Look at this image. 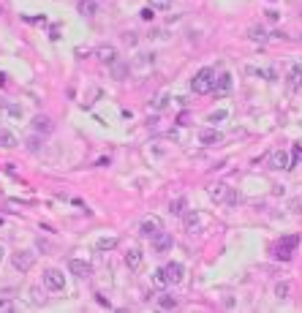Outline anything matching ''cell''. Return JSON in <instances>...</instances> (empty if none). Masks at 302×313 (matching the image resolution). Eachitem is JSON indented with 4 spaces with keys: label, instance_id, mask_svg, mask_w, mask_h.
<instances>
[{
    "label": "cell",
    "instance_id": "obj_10",
    "mask_svg": "<svg viewBox=\"0 0 302 313\" xmlns=\"http://www.w3.org/2000/svg\"><path fill=\"white\" fill-rule=\"evenodd\" d=\"M96 57H98L104 65H112V63L117 60V49H115L112 44H104V46H98V49H96Z\"/></svg>",
    "mask_w": 302,
    "mask_h": 313
},
{
    "label": "cell",
    "instance_id": "obj_8",
    "mask_svg": "<svg viewBox=\"0 0 302 313\" xmlns=\"http://www.w3.org/2000/svg\"><path fill=\"white\" fill-rule=\"evenodd\" d=\"M68 272H71V275H77V278H90L93 267H90V262H85V259H71V262H68Z\"/></svg>",
    "mask_w": 302,
    "mask_h": 313
},
{
    "label": "cell",
    "instance_id": "obj_37",
    "mask_svg": "<svg viewBox=\"0 0 302 313\" xmlns=\"http://www.w3.org/2000/svg\"><path fill=\"white\" fill-rule=\"evenodd\" d=\"M6 82H9V74H6V71H0V88H3Z\"/></svg>",
    "mask_w": 302,
    "mask_h": 313
},
{
    "label": "cell",
    "instance_id": "obj_7",
    "mask_svg": "<svg viewBox=\"0 0 302 313\" xmlns=\"http://www.w3.org/2000/svg\"><path fill=\"white\" fill-rule=\"evenodd\" d=\"M291 155H288L286 150H275L272 155H270V169H283V172H288L291 169Z\"/></svg>",
    "mask_w": 302,
    "mask_h": 313
},
{
    "label": "cell",
    "instance_id": "obj_28",
    "mask_svg": "<svg viewBox=\"0 0 302 313\" xmlns=\"http://www.w3.org/2000/svg\"><path fill=\"white\" fill-rule=\"evenodd\" d=\"M3 109L9 112L11 117H22V106H17V104H3Z\"/></svg>",
    "mask_w": 302,
    "mask_h": 313
},
{
    "label": "cell",
    "instance_id": "obj_22",
    "mask_svg": "<svg viewBox=\"0 0 302 313\" xmlns=\"http://www.w3.org/2000/svg\"><path fill=\"white\" fill-rule=\"evenodd\" d=\"M158 308L172 310V308H177V299H174L172 294H161V297H158Z\"/></svg>",
    "mask_w": 302,
    "mask_h": 313
},
{
    "label": "cell",
    "instance_id": "obj_5",
    "mask_svg": "<svg viewBox=\"0 0 302 313\" xmlns=\"http://www.w3.org/2000/svg\"><path fill=\"white\" fill-rule=\"evenodd\" d=\"M44 286L49 291H63L65 289V278L60 270H44Z\"/></svg>",
    "mask_w": 302,
    "mask_h": 313
},
{
    "label": "cell",
    "instance_id": "obj_30",
    "mask_svg": "<svg viewBox=\"0 0 302 313\" xmlns=\"http://www.w3.org/2000/svg\"><path fill=\"white\" fill-rule=\"evenodd\" d=\"M226 117H229V112L218 109V112H212V115H210V123H220V120H226Z\"/></svg>",
    "mask_w": 302,
    "mask_h": 313
},
{
    "label": "cell",
    "instance_id": "obj_39",
    "mask_svg": "<svg viewBox=\"0 0 302 313\" xmlns=\"http://www.w3.org/2000/svg\"><path fill=\"white\" fill-rule=\"evenodd\" d=\"M0 226H3V218H0Z\"/></svg>",
    "mask_w": 302,
    "mask_h": 313
},
{
    "label": "cell",
    "instance_id": "obj_9",
    "mask_svg": "<svg viewBox=\"0 0 302 313\" xmlns=\"http://www.w3.org/2000/svg\"><path fill=\"white\" fill-rule=\"evenodd\" d=\"M164 272H166V281H169V286L180 283V281H183V275H185V270H183V264H180V262H172V264H166V267H164Z\"/></svg>",
    "mask_w": 302,
    "mask_h": 313
},
{
    "label": "cell",
    "instance_id": "obj_26",
    "mask_svg": "<svg viewBox=\"0 0 302 313\" xmlns=\"http://www.w3.org/2000/svg\"><path fill=\"white\" fill-rule=\"evenodd\" d=\"M150 6L153 11H166V9H172V0H150Z\"/></svg>",
    "mask_w": 302,
    "mask_h": 313
},
{
    "label": "cell",
    "instance_id": "obj_32",
    "mask_svg": "<svg viewBox=\"0 0 302 313\" xmlns=\"http://www.w3.org/2000/svg\"><path fill=\"white\" fill-rule=\"evenodd\" d=\"M302 161V144H294L291 147V164H299Z\"/></svg>",
    "mask_w": 302,
    "mask_h": 313
},
{
    "label": "cell",
    "instance_id": "obj_20",
    "mask_svg": "<svg viewBox=\"0 0 302 313\" xmlns=\"http://www.w3.org/2000/svg\"><path fill=\"white\" fill-rule=\"evenodd\" d=\"M183 221H185V229L188 231H191V234H193V231H199V212H188V215H183Z\"/></svg>",
    "mask_w": 302,
    "mask_h": 313
},
{
    "label": "cell",
    "instance_id": "obj_3",
    "mask_svg": "<svg viewBox=\"0 0 302 313\" xmlns=\"http://www.w3.org/2000/svg\"><path fill=\"white\" fill-rule=\"evenodd\" d=\"M11 264H14V270H19V272H30L33 264H36V254H33V251H17V254L11 256Z\"/></svg>",
    "mask_w": 302,
    "mask_h": 313
},
{
    "label": "cell",
    "instance_id": "obj_15",
    "mask_svg": "<svg viewBox=\"0 0 302 313\" xmlns=\"http://www.w3.org/2000/svg\"><path fill=\"white\" fill-rule=\"evenodd\" d=\"M199 142L207 144V147H212V144H220V142H223V136H220L218 131H201V134H199Z\"/></svg>",
    "mask_w": 302,
    "mask_h": 313
},
{
    "label": "cell",
    "instance_id": "obj_2",
    "mask_svg": "<svg viewBox=\"0 0 302 313\" xmlns=\"http://www.w3.org/2000/svg\"><path fill=\"white\" fill-rule=\"evenodd\" d=\"M297 245H299V234H288V237H283L278 245H275V256H278V259H283V262H288Z\"/></svg>",
    "mask_w": 302,
    "mask_h": 313
},
{
    "label": "cell",
    "instance_id": "obj_6",
    "mask_svg": "<svg viewBox=\"0 0 302 313\" xmlns=\"http://www.w3.org/2000/svg\"><path fill=\"white\" fill-rule=\"evenodd\" d=\"M150 243H153V248H156V254H166V251H172L174 240H172L169 231H164V229H161L156 237H150Z\"/></svg>",
    "mask_w": 302,
    "mask_h": 313
},
{
    "label": "cell",
    "instance_id": "obj_14",
    "mask_svg": "<svg viewBox=\"0 0 302 313\" xmlns=\"http://www.w3.org/2000/svg\"><path fill=\"white\" fill-rule=\"evenodd\" d=\"M33 128H36L38 134H49V131H52V120L46 115H36V117H33Z\"/></svg>",
    "mask_w": 302,
    "mask_h": 313
},
{
    "label": "cell",
    "instance_id": "obj_12",
    "mask_svg": "<svg viewBox=\"0 0 302 313\" xmlns=\"http://www.w3.org/2000/svg\"><path fill=\"white\" fill-rule=\"evenodd\" d=\"M286 82H288V88H291V90L302 88V65L299 63H294L291 68H288V79H286Z\"/></svg>",
    "mask_w": 302,
    "mask_h": 313
},
{
    "label": "cell",
    "instance_id": "obj_35",
    "mask_svg": "<svg viewBox=\"0 0 302 313\" xmlns=\"http://www.w3.org/2000/svg\"><path fill=\"white\" fill-rule=\"evenodd\" d=\"M0 310H14V302H9V299H0Z\"/></svg>",
    "mask_w": 302,
    "mask_h": 313
},
{
    "label": "cell",
    "instance_id": "obj_17",
    "mask_svg": "<svg viewBox=\"0 0 302 313\" xmlns=\"http://www.w3.org/2000/svg\"><path fill=\"white\" fill-rule=\"evenodd\" d=\"M17 136L11 134V131H6V128H0V147H6V150H14L17 147Z\"/></svg>",
    "mask_w": 302,
    "mask_h": 313
},
{
    "label": "cell",
    "instance_id": "obj_1",
    "mask_svg": "<svg viewBox=\"0 0 302 313\" xmlns=\"http://www.w3.org/2000/svg\"><path fill=\"white\" fill-rule=\"evenodd\" d=\"M212 85H215V71L212 68H199L191 79V90L193 93H212Z\"/></svg>",
    "mask_w": 302,
    "mask_h": 313
},
{
    "label": "cell",
    "instance_id": "obj_13",
    "mask_svg": "<svg viewBox=\"0 0 302 313\" xmlns=\"http://www.w3.org/2000/svg\"><path fill=\"white\" fill-rule=\"evenodd\" d=\"M142 262H144V256H142V251H136V248H131L128 254H125V267L128 270H139L142 267Z\"/></svg>",
    "mask_w": 302,
    "mask_h": 313
},
{
    "label": "cell",
    "instance_id": "obj_34",
    "mask_svg": "<svg viewBox=\"0 0 302 313\" xmlns=\"http://www.w3.org/2000/svg\"><path fill=\"white\" fill-rule=\"evenodd\" d=\"M139 17H142V19H144V22H150V19H153V17H156V11H153V9H150V6H144V9H142V11H139Z\"/></svg>",
    "mask_w": 302,
    "mask_h": 313
},
{
    "label": "cell",
    "instance_id": "obj_27",
    "mask_svg": "<svg viewBox=\"0 0 302 313\" xmlns=\"http://www.w3.org/2000/svg\"><path fill=\"white\" fill-rule=\"evenodd\" d=\"M30 302L33 305H44L46 302V294H44L41 289H30Z\"/></svg>",
    "mask_w": 302,
    "mask_h": 313
},
{
    "label": "cell",
    "instance_id": "obj_21",
    "mask_svg": "<svg viewBox=\"0 0 302 313\" xmlns=\"http://www.w3.org/2000/svg\"><path fill=\"white\" fill-rule=\"evenodd\" d=\"M226 191H229V188H226V185H223V183H218V185H212V188H210V191H207V194H210V199H212V202H223V196H226Z\"/></svg>",
    "mask_w": 302,
    "mask_h": 313
},
{
    "label": "cell",
    "instance_id": "obj_11",
    "mask_svg": "<svg viewBox=\"0 0 302 313\" xmlns=\"http://www.w3.org/2000/svg\"><path fill=\"white\" fill-rule=\"evenodd\" d=\"M229 90H232V74L223 71V74H218L215 85H212V93H215V96H226Z\"/></svg>",
    "mask_w": 302,
    "mask_h": 313
},
{
    "label": "cell",
    "instance_id": "obj_24",
    "mask_svg": "<svg viewBox=\"0 0 302 313\" xmlns=\"http://www.w3.org/2000/svg\"><path fill=\"white\" fill-rule=\"evenodd\" d=\"M248 38H251V41H267V33H264V28H251L248 30Z\"/></svg>",
    "mask_w": 302,
    "mask_h": 313
},
{
    "label": "cell",
    "instance_id": "obj_33",
    "mask_svg": "<svg viewBox=\"0 0 302 313\" xmlns=\"http://www.w3.org/2000/svg\"><path fill=\"white\" fill-rule=\"evenodd\" d=\"M28 150H30V152H38V150H41V142H38V136H30V139H28Z\"/></svg>",
    "mask_w": 302,
    "mask_h": 313
},
{
    "label": "cell",
    "instance_id": "obj_31",
    "mask_svg": "<svg viewBox=\"0 0 302 313\" xmlns=\"http://www.w3.org/2000/svg\"><path fill=\"white\" fill-rule=\"evenodd\" d=\"M288 291H291V289H288V283H278V286H275V294H278L280 299H286Z\"/></svg>",
    "mask_w": 302,
    "mask_h": 313
},
{
    "label": "cell",
    "instance_id": "obj_19",
    "mask_svg": "<svg viewBox=\"0 0 302 313\" xmlns=\"http://www.w3.org/2000/svg\"><path fill=\"white\" fill-rule=\"evenodd\" d=\"M169 212H172V215H180V218H183V215H185V199H183V196L172 199V202H169Z\"/></svg>",
    "mask_w": 302,
    "mask_h": 313
},
{
    "label": "cell",
    "instance_id": "obj_18",
    "mask_svg": "<svg viewBox=\"0 0 302 313\" xmlns=\"http://www.w3.org/2000/svg\"><path fill=\"white\" fill-rule=\"evenodd\" d=\"M109 68H112V76H115V79H125V76H128V63H120V60H115Z\"/></svg>",
    "mask_w": 302,
    "mask_h": 313
},
{
    "label": "cell",
    "instance_id": "obj_38",
    "mask_svg": "<svg viewBox=\"0 0 302 313\" xmlns=\"http://www.w3.org/2000/svg\"><path fill=\"white\" fill-rule=\"evenodd\" d=\"M3 254H6V251H3V245H0V262H3Z\"/></svg>",
    "mask_w": 302,
    "mask_h": 313
},
{
    "label": "cell",
    "instance_id": "obj_23",
    "mask_svg": "<svg viewBox=\"0 0 302 313\" xmlns=\"http://www.w3.org/2000/svg\"><path fill=\"white\" fill-rule=\"evenodd\" d=\"M98 11V6L93 3V0H82V3H79V14H85V17H93Z\"/></svg>",
    "mask_w": 302,
    "mask_h": 313
},
{
    "label": "cell",
    "instance_id": "obj_36",
    "mask_svg": "<svg viewBox=\"0 0 302 313\" xmlns=\"http://www.w3.org/2000/svg\"><path fill=\"white\" fill-rule=\"evenodd\" d=\"M96 299H98V305H106V308H109V299H106L104 294H96Z\"/></svg>",
    "mask_w": 302,
    "mask_h": 313
},
{
    "label": "cell",
    "instance_id": "obj_25",
    "mask_svg": "<svg viewBox=\"0 0 302 313\" xmlns=\"http://www.w3.org/2000/svg\"><path fill=\"white\" fill-rule=\"evenodd\" d=\"M166 106H169V96H166V93H161L156 101H153V109H156V112H164Z\"/></svg>",
    "mask_w": 302,
    "mask_h": 313
},
{
    "label": "cell",
    "instance_id": "obj_16",
    "mask_svg": "<svg viewBox=\"0 0 302 313\" xmlns=\"http://www.w3.org/2000/svg\"><path fill=\"white\" fill-rule=\"evenodd\" d=\"M117 245H120L117 237H101L96 243V251H98V254H106V251H115Z\"/></svg>",
    "mask_w": 302,
    "mask_h": 313
},
{
    "label": "cell",
    "instance_id": "obj_4",
    "mask_svg": "<svg viewBox=\"0 0 302 313\" xmlns=\"http://www.w3.org/2000/svg\"><path fill=\"white\" fill-rule=\"evenodd\" d=\"M161 229H164V221H161L158 215H147V218H142V223H139V234L147 237V240L156 237Z\"/></svg>",
    "mask_w": 302,
    "mask_h": 313
},
{
    "label": "cell",
    "instance_id": "obj_29",
    "mask_svg": "<svg viewBox=\"0 0 302 313\" xmlns=\"http://www.w3.org/2000/svg\"><path fill=\"white\" fill-rule=\"evenodd\" d=\"M153 281H156V286H169V281H166V272H164V267H161V270H156V278H153Z\"/></svg>",
    "mask_w": 302,
    "mask_h": 313
}]
</instances>
